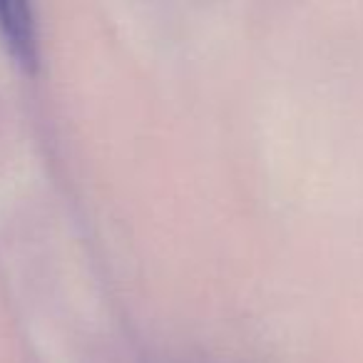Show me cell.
I'll return each mask as SVG.
<instances>
[{"mask_svg": "<svg viewBox=\"0 0 363 363\" xmlns=\"http://www.w3.org/2000/svg\"><path fill=\"white\" fill-rule=\"evenodd\" d=\"M0 40L13 60L26 70L38 67V28L33 8L23 0H0Z\"/></svg>", "mask_w": 363, "mask_h": 363, "instance_id": "1", "label": "cell"}]
</instances>
